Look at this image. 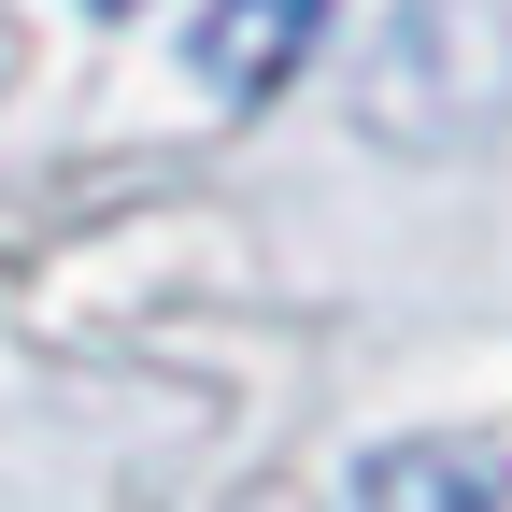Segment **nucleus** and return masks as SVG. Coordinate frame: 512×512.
<instances>
[{
    "label": "nucleus",
    "mask_w": 512,
    "mask_h": 512,
    "mask_svg": "<svg viewBox=\"0 0 512 512\" xmlns=\"http://www.w3.org/2000/svg\"><path fill=\"white\" fill-rule=\"evenodd\" d=\"M86 15H128V0H86Z\"/></svg>",
    "instance_id": "7ed1b4c3"
},
{
    "label": "nucleus",
    "mask_w": 512,
    "mask_h": 512,
    "mask_svg": "<svg viewBox=\"0 0 512 512\" xmlns=\"http://www.w3.org/2000/svg\"><path fill=\"white\" fill-rule=\"evenodd\" d=\"M313 43H328V0H200L185 72H200L228 114H256V100H285L313 72Z\"/></svg>",
    "instance_id": "f257e3e1"
},
{
    "label": "nucleus",
    "mask_w": 512,
    "mask_h": 512,
    "mask_svg": "<svg viewBox=\"0 0 512 512\" xmlns=\"http://www.w3.org/2000/svg\"><path fill=\"white\" fill-rule=\"evenodd\" d=\"M342 512H512V441H484V427L384 441V456H356Z\"/></svg>",
    "instance_id": "f03ea898"
}]
</instances>
